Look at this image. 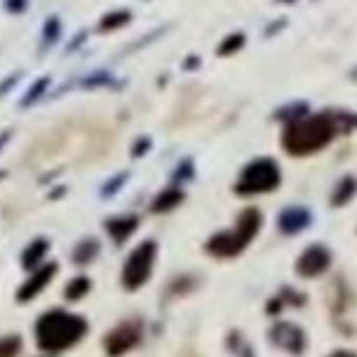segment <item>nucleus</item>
Masks as SVG:
<instances>
[{
  "label": "nucleus",
  "mask_w": 357,
  "mask_h": 357,
  "mask_svg": "<svg viewBox=\"0 0 357 357\" xmlns=\"http://www.w3.org/2000/svg\"><path fill=\"white\" fill-rule=\"evenodd\" d=\"M89 326L81 316L69 311H50L37 321V345L45 352H64L86 335Z\"/></svg>",
  "instance_id": "obj_1"
},
{
  "label": "nucleus",
  "mask_w": 357,
  "mask_h": 357,
  "mask_svg": "<svg viewBox=\"0 0 357 357\" xmlns=\"http://www.w3.org/2000/svg\"><path fill=\"white\" fill-rule=\"evenodd\" d=\"M333 135H335V123L328 115H318V118H306L289 125L282 142L289 154H311L326 147Z\"/></svg>",
  "instance_id": "obj_2"
},
{
  "label": "nucleus",
  "mask_w": 357,
  "mask_h": 357,
  "mask_svg": "<svg viewBox=\"0 0 357 357\" xmlns=\"http://www.w3.org/2000/svg\"><path fill=\"white\" fill-rule=\"evenodd\" d=\"M259 225H262V215L257 208H248L238 218L233 230L228 233H220L215 238L208 240V252L215 257H235L245 250V245L259 233Z\"/></svg>",
  "instance_id": "obj_3"
},
{
  "label": "nucleus",
  "mask_w": 357,
  "mask_h": 357,
  "mask_svg": "<svg viewBox=\"0 0 357 357\" xmlns=\"http://www.w3.org/2000/svg\"><path fill=\"white\" fill-rule=\"evenodd\" d=\"M279 184V167L272 159H257L250 167H245L243 176H240L235 191L243 196L252 194H267Z\"/></svg>",
  "instance_id": "obj_4"
},
{
  "label": "nucleus",
  "mask_w": 357,
  "mask_h": 357,
  "mask_svg": "<svg viewBox=\"0 0 357 357\" xmlns=\"http://www.w3.org/2000/svg\"><path fill=\"white\" fill-rule=\"evenodd\" d=\"M154 259H157V245L152 240L142 243L132 255L128 257L123 267V287L135 291V289L144 287L147 279L152 277V267H154Z\"/></svg>",
  "instance_id": "obj_5"
},
{
  "label": "nucleus",
  "mask_w": 357,
  "mask_h": 357,
  "mask_svg": "<svg viewBox=\"0 0 357 357\" xmlns=\"http://www.w3.org/2000/svg\"><path fill=\"white\" fill-rule=\"evenodd\" d=\"M139 340H142V326H139V323H135V321L120 323V326H115L113 331L105 335V352H108L110 357H120L132 350Z\"/></svg>",
  "instance_id": "obj_6"
},
{
  "label": "nucleus",
  "mask_w": 357,
  "mask_h": 357,
  "mask_svg": "<svg viewBox=\"0 0 357 357\" xmlns=\"http://www.w3.org/2000/svg\"><path fill=\"white\" fill-rule=\"evenodd\" d=\"M331 267V252L323 245H311L303 250V255L296 259V272L306 279L321 277L326 269Z\"/></svg>",
  "instance_id": "obj_7"
},
{
  "label": "nucleus",
  "mask_w": 357,
  "mask_h": 357,
  "mask_svg": "<svg viewBox=\"0 0 357 357\" xmlns=\"http://www.w3.org/2000/svg\"><path fill=\"white\" fill-rule=\"evenodd\" d=\"M269 337H272V342H277L279 347L294 352V355H301L306 350V335H303L301 328L291 326V323H277Z\"/></svg>",
  "instance_id": "obj_8"
},
{
  "label": "nucleus",
  "mask_w": 357,
  "mask_h": 357,
  "mask_svg": "<svg viewBox=\"0 0 357 357\" xmlns=\"http://www.w3.org/2000/svg\"><path fill=\"white\" fill-rule=\"evenodd\" d=\"M54 274H56V264L54 262L37 267L35 274H32V277L27 279L25 284H22L20 291H17V301H30V298H35L40 291H45L47 284L52 282V277H54Z\"/></svg>",
  "instance_id": "obj_9"
},
{
  "label": "nucleus",
  "mask_w": 357,
  "mask_h": 357,
  "mask_svg": "<svg viewBox=\"0 0 357 357\" xmlns=\"http://www.w3.org/2000/svg\"><path fill=\"white\" fill-rule=\"evenodd\" d=\"M308 223H311V213L306 208H287L282 213V218H279V228L287 235L301 233Z\"/></svg>",
  "instance_id": "obj_10"
},
{
  "label": "nucleus",
  "mask_w": 357,
  "mask_h": 357,
  "mask_svg": "<svg viewBox=\"0 0 357 357\" xmlns=\"http://www.w3.org/2000/svg\"><path fill=\"white\" fill-rule=\"evenodd\" d=\"M139 225V220L135 218V215H125V218H113L108 220V233L110 238L115 240V243H125V240L130 238V235L135 233V228Z\"/></svg>",
  "instance_id": "obj_11"
},
{
  "label": "nucleus",
  "mask_w": 357,
  "mask_h": 357,
  "mask_svg": "<svg viewBox=\"0 0 357 357\" xmlns=\"http://www.w3.org/2000/svg\"><path fill=\"white\" fill-rule=\"evenodd\" d=\"M47 250H50V243L47 240H35V243L30 245V248H25V252H22L20 262L25 269H37L42 267V259H45Z\"/></svg>",
  "instance_id": "obj_12"
},
{
  "label": "nucleus",
  "mask_w": 357,
  "mask_h": 357,
  "mask_svg": "<svg viewBox=\"0 0 357 357\" xmlns=\"http://www.w3.org/2000/svg\"><path fill=\"white\" fill-rule=\"evenodd\" d=\"M181 199H184V194H181L178 189H167L154 199L152 211L154 213H167V211L176 208V206L181 204Z\"/></svg>",
  "instance_id": "obj_13"
},
{
  "label": "nucleus",
  "mask_w": 357,
  "mask_h": 357,
  "mask_svg": "<svg viewBox=\"0 0 357 357\" xmlns=\"http://www.w3.org/2000/svg\"><path fill=\"white\" fill-rule=\"evenodd\" d=\"M355 189H357V181L355 178H342L340 184H337V189H335V194H333V206H342V204H347V201L355 196Z\"/></svg>",
  "instance_id": "obj_14"
},
{
  "label": "nucleus",
  "mask_w": 357,
  "mask_h": 357,
  "mask_svg": "<svg viewBox=\"0 0 357 357\" xmlns=\"http://www.w3.org/2000/svg\"><path fill=\"white\" fill-rule=\"evenodd\" d=\"M89 289H91L89 277H76V279H71L69 287L64 289V296L69 298V301H79L81 296L89 294Z\"/></svg>",
  "instance_id": "obj_15"
},
{
  "label": "nucleus",
  "mask_w": 357,
  "mask_h": 357,
  "mask_svg": "<svg viewBox=\"0 0 357 357\" xmlns=\"http://www.w3.org/2000/svg\"><path fill=\"white\" fill-rule=\"evenodd\" d=\"M96 255H98V243H93V240H86V243H81L79 248L74 250V262L76 264H89Z\"/></svg>",
  "instance_id": "obj_16"
},
{
  "label": "nucleus",
  "mask_w": 357,
  "mask_h": 357,
  "mask_svg": "<svg viewBox=\"0 0 357 357\" xmlns=\"http://www.w3.org/2000/svg\"><path fill=\"white\" fill-rule=\"evenodd\" d=\"M20 347H22V340L17 335L0 337V357H17Z\"/></svg>",
  "instance_id": "obj_17"
},
{
  "label": "nucleus",
  "mask_w": 357,
  "mask_h": 357,
  "mask_svg": "<svg viewBox=\"0 0 357 357\" xmlns=\"http://www.w3.org/2000/svg\"><path fill=\"white\" fill-rule=\"evenodd\" d=\"M328 357H357L355 352H347V350H337V352H333V355H328Z\"/></svg>",
  "instance_id": "obj_18"
}]
</instances>
